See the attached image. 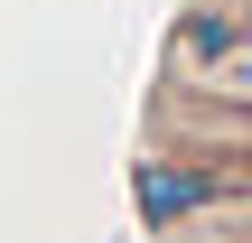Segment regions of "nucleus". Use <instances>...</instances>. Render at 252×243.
<instances>
[{
    "label": "nucleus",
    "mask_w": 252,
    "mask_h": 243,
    "mask_svg": "<svg viewBox=\"0 0 252 243\" xmlns=\"http://www.w3.org/2000/svg\"><path fill=\"white\" fill-rule=\"evenodd\" d=\"M140 206H150V215L168 225V215L206 206V178H187V169H159V159H150V169H140Z\"/></svg>",
    "instance_id": "nucleus-1"
}]
</instances>
